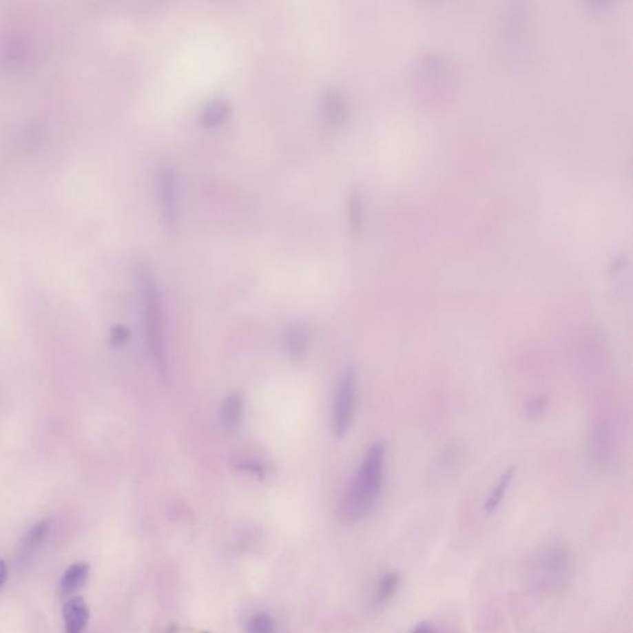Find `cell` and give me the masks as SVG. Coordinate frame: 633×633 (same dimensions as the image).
Listing matches in <instances>:
<instances>
[{"instance_id":"1","label":"cell","mask_w":633,"mask_h":633,"mask_svg":"<svg viewBox=\"0 0 633 633\" xmlns=\"http://www.w3.org/2000/svg\"><path fill=\"white\" fill-rule=\"evenodd\" d=\"M384 459L385 443L375 442L362 459L340 504V516L345 522H359L374 511L382 488Z\"/></svg>"},{"instance_id":"2","label":"cell","mask_w":633,"mask_h":633,"mask_svg":"<svg viewBox=\"0 0 633 633\" xmlns=\"http://www.w3.org/2000/svg\"><path fill=\"white\" fill-rule=\"evenodd\" d=\"M139 280L146 343L150 350L151 356L156 364L158 373L161 374L163 379L166 380L167 374H169V369H167V354H166V345H165L163 309H161L160 295H158L154 278L146 269H141Z\"/></svg>"},{"instance_id":"3","label":"cell","mask_w":633,"mask_h":633,"mask_svg":"<svg viewBox=\"0 0 633 633\" xmlns=\"http://www.w3.org/2000/svg\"><path fill=\"white\" fill-rule=\"evenodd\" d=\"M356 399V371L349 366L340 377L333 408V427L338 437H343L353 421Z\"/></svg>"},{"instance_id":"4","label":"cell","mask_w":633,"mask_h":633,"mask_svg":"<svg viewBox=\"0 0 633 633\" xmlns=\"http://www.w3.org/2000/svg\"><path fill=\"white\" fill-rule=\"evenodd\" d=\"M590 453L597 468L605 469L609 466L614 454V437L612 429L605 419L596 421L591 429Z\"/></svg>"},{"instance_id":"5","label":"cell","mask_w":633,"mask_h":633,"mask_svg":"<svg viewBox=\"0 0 633 633\" xmlns=\"http://www.w3.org/2000/svg\"><path fill=\"white\" fill-rule=\"evenodd\" d=\"M539 575L550 585L565 578L569 569V555L563 547H552L546 549L538 561Z\"/></svg>"},{"instance_id":"6","label":"cell","mask_w":633,"mask_h":633,"mask_svg":"<svg viewBox=\"0 0 633 633\" xmlns=\"http://www.w3.org/2000/svg\"><path fill=\"white\" fill-rule=\"evenodd\" d=\"M158 196L163 220L169 228H174L177 220V187L175 174L171 169H163L160 174Z\"/></svg>"},{"instance_id":"7","label":"cell","mask_w":633,"mask_h":633,"mask_svg":"<svg viewBox=\"0 0 633 633\" xmlns=\"http://www.w3.org/2000/svg\"><path fill=\"white\" fill-rule=\"evenodd\" d=\"M66 633H83L90 620V610L81 596H73L63 606Z\"/></svg>"},{"instance_id":"8","label":"cell","mask_w":633,"mask_h":633,"mask_svg":"<svg viewBox=\"0 0 633 633\" xmlns=\"http://www.w3.org/2000/svg\"><path fill=\"white\" fill-rule=\"evenodd\" d=\"M284 348L291 359L301 360L308 349V331L306 326L295 323L284 333Z\"/></svg>"},{"instance_id":"9","label":"cell","mask_w":633,"mask_h":633,"mask_svg":"<svg viewBox=\"0 0 633 633\" xmlns=\"http://www.w3.org/2000/svg\"><path fill=\"white\" fill-rule=\"evenodd\" d=\"M90 574V565L83 561L74 563L71 567L67 569L60 583L61 594L63 596H70L79 591L88 578Z\"/></svg>"},{"instance_id":"10","label":"cell","mask_w":633,"mask_h":633,"mask_svg":"<svg viewBox=\"0 0 633 633\" xmlns=\"http://www.w3.org/2000/svg\"><path fill=\"white\" fill-rule=\"evenodd\" d=\"M242 401L240 395L231 393L224 401L222 421L227 429H236L242 418Z\"/></svg>"},{"instance_id":"11","label":"cell","mask_w":633,"mask_h":633,"mask_svg":"<svg viewBox=\"0 0 633 633\" xmlns=\"http://www.w3.org/2000/svg\"><path fill=\"white\" fill-rule=\"evenodd\" d=\"M323 112H324L326 121L333 125L343 121L345 107H344L343 98L338 92L329 91L326 93L324 101H323Z\"/></svg>"},{"instance_id":"12","label":"cell","mask_w":633,"mask_h":633,"mask_svg":"<svg viewBox=\"0 0 633 633\" xmlns=\"http://www.w3.org/2000/svg\"><path fill=\"white\" fill-rule=\"evenodd\" d=\"M516 470H517L516 466H511V468H508V469L502 474V477H500V480H499V483L496 485V488L491 491V494L488 496V500L485 502V510H486L488 513L495 511V510L499 507V505H500L501 501L504 499V495L506 494L507 488H508L510 484L512 481V477Z\"/></svg>"},{"instance_id":"13","label":"cell","mask_w":633,"mask_h":633,"mask_svg":"<svg viewBox=\"0 0 633 633\" xmlns=\"http://www.w3.org/2000/svg\"><path fill=\"white\" fill-rule=\"evenodd\" d=\"M230 112V107L225 101H214L205 107V113L202 116L203 125L207 127H216L225 121Z\"/></svg>"},{"instance_id":"14","label":"cell","mask_w":633,"mask_h":633,"mask_svg":"<svg viewBox=\"0 0 633 633\" xmlns=\"http://www.w3.org/2000/svg\"><path fill=\"white\" fill-rule=\"evenodd\" d=\"M401 583V577L397 573H387L381 578L376 589V603L379 605L388 603L396 594Z\"/></svg>"},{"instance_id":"15","label":"cell","mask_w":633,"mask_h":633,"mask_svg":"<svg viewBox=\"0 0 633 633\" xmlns=\"http://www.w3.org/2000/svg\"><path fill=\"white\" fill-rule=\"evenodd\" d=\"M51 522L52 521L50 519H43V521L37 522V525L34 526L30 531L28 532L24 541L25 550H28V552L34 550L45 541V538L48 536L50 528H51Z\"/></svg>"},{"instance_id":"16","label":"cell","mask_w":633,"mask_h":633,"mask_svg":"<svg viewBox=\"0 0 633 633\" xmlns=\"http://www.w3.org/2000/svg\"><path fill=\"white\" fill-rule=\"evenodd\" d=\"M247 633H275V623L270 615L260 612L247 625Z\"/></svg>"},{"instance_id":"17","label":"cell","mask_w":633,"mask_h":633,"mask_svg":"<svg viewBox=\"0 0 633 633\" xmlns=\"http://www.w3.org/2000/svg\"><path fill=\"white\" fill-rule=\"evenodd\" d=\"M548 406V397L547 396H538V397L532 398L527 401L525 404L526 413L530 419H538L543 416V413L547 410Z\"/></svg>"},{"instance_id":"18","label":"cell","mask_w":633,"mask_h":633,"mask_svg":"<svg viewBox=\"0 0 633 633\" xmlns=\"http://www.w3.org/2000/svg\"><path fill=\"white\" fill-rule=\"evenodd\" d=\"M127 337H129V331L124 326H115L112 331V337H110V340H112V344L118 346V345H121V344L125 343L127 340Z\"/></svg>"},{"instance_id":"19","label":"cell","mask_w":633,"mask_h":633,"mask_svg":"<svg viewBox=\"0 0 633 633\" xmlns=\"http://www.w3.org/2000/svg\"><path fill=\"white\" fill-rule=\"evenodd\" d=\"M6 579H8V567H6V561L0 558V589L3 588V585L6 584Z\"/></svg>"},{"instance_id":"20","label":"cell","mask_w":633,"mask_h":633,"mask_svg":"<svg viewBox=\"0 0 633 633\" xmlns=\"http://www.w3.org/2000/svg\"><path fill=\"white\" fill-rule=\"evenodd\" d=\"M411 633H437V631L428 623H422V625H418L416 628H413Z\"/></svg>"}]
</instances>
